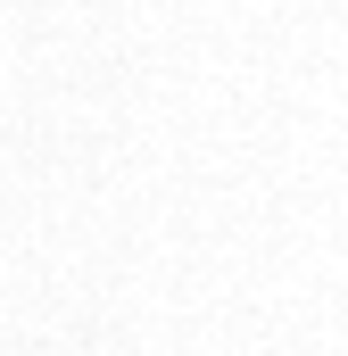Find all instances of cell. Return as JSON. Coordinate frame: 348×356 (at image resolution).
Here are the masks:
<instances>
[]
</instances>
